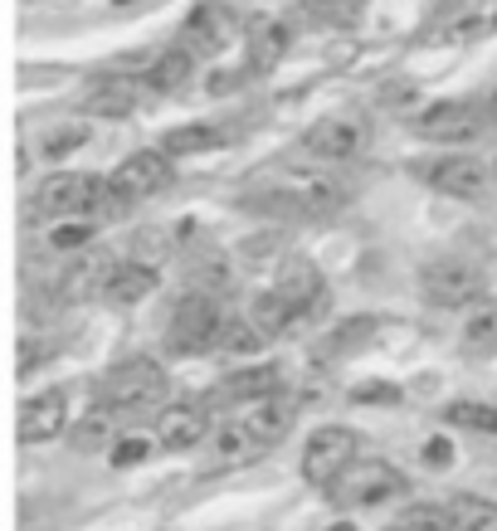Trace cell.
Segmentation results:
<instances>
[{"label":"cell","instance_id":"1","mask_svg":"<svg viewBox=\"0 0 497 531\" xmlns=\"http://www.w3.org/2000/svg\"><path fill=\"white\" fill-rule=\"evenodd\" d=\"M103 405L113 415H156V405H166V371L147 356L122 361L103 376Z\"/></svg>","mask_w":497,"mask_h":531},{"label":"cell","instance_id":"28","mask_svg":"<svg viewBox=\"0 0 497 531\" xmlns=\"http://www.w3.org/2000/svg\"><path fill=\"white\" fill-rule=\"evenodd\" d=\"M108 273H113V264L103 254H83V264L64 278V298H88L93 288H108Z\"/></svg>","mask_w":497,"mask_h":531},{"label":"cell","instance_id":"41","mask_svg":"<svg viewBox=\"0 0 497 531\" xmlns=\"http://www.w3.org/2000/svg\"><path fill=\"white\" fill-rule=\"evenodd\" d=\"M493 171H497V166H493Z\"/></svg>","mask_w":497,"mask_h":531},{"label":"cell","instance_id":"21","mask_svg":"<svg viewBox=\"0 0 497 531\" xmlns=\"http://www.w3.org/2000/svg\"><path fill=\"white\" fill-rule=\"evenodd\" d=\"M254 327H259L268 342H273V337H298V332L307 327V317L288 303L278 288H273V293H264V298L254 303Z\"/></svg>","mask_w":497,"mask_h":531},{"label":"cell","instance_id":"11","mask_svg":"<svg viewBox=\"0 0 497 531\" xmlns=\"http://www.w3.org/2000/svg\"><path fill=\"white\" fill-rule=\"evenodd\" d=\"M210 439V400H181L156 415V444L161 449H195Z\"/></svg>","mask_w":497,"mask_h":531},{"label":"cell","instance_id":"30","mask_svg":"<svg viewBox=\"0 0 497 531\" xmlns=\"http://www.w3.org/2000/svg\"><path fill=\"white\" fill-rule=\"evenodd\" d=\"M444 419L454 429H473V434H497V405H478V400H454Z\"/></svg>","mask_w":497,"mask_h":531},{"label":"cell","instance_id":"39","mask_svg":"<svg viewBox=\"0 0 497 531\" xmlns=\"http://www.w3.org/2000/svg\"><path fill=\"white\" fill-rule=\"evenodd\" d=\"M332 531H356V522H337V527H332Z\"/></svg>","mask_w":497,"mask_h":531},{"label":"cell","instance_id":"23","mask_svg":"<svg viewBox=\"0 0 497 531\" xmlns=\"http://www.w3.org/2000/svg\"><path fill=\"white\" fill-rule=\"evenodd\" d=\"M191 74H195V54L186 49V44H176V49H161V54L152 59L147 88H152V93H171V88H181Z\"/></svg>","mask_w":497,"mask_h":531},{"label":"cell","instance_id":"12","mask_svg":"<svg viewBox=\"0 0 497 531\" xmlns=\"http://www.w3.org/2000/svg\"><path fill=\"white\" fill-rule=\"evenodd\" d=\"M230 39H234V15L220 0H200L191 10V20L181 25V44L191 54H220Z\"/></svg>","mask_w":497,"mask_h":531},{"label":"cell","instance_id":"26","mask_svg":"<svg viewBox=\"0 0 497 531\" xmlns=\"http://www.w3.org/2000/svg\"><path fill=\"white\" fill-rule=\"evenodd\" d=\"M225 137L215 132V127H205V122H195V127H176V132H166L161 137V152L166 156H200L210 152V147H220Z\"/></svg>","mask_w":497,"mask_h":531},{"label":"cell","instance_id":"29","mask_svg":"<svg viewBox=\"0 0 497 531\" xmlns=\"http://www.w3.org/2000/svg\"><path fill=\"white\" fill-rule=\"evenodd\" d=\"M113 410L108 405H98V410H88V415L74 424V449H103V444H113Z\"/></svg>","mask_w":497,"mask_h":531},{"label":"cell","instance_id":"3","mask_svg":"<svg viewBox=\"0 0 497 531\" xmlns=\"http://www.w3.org/2000/svg\"><path fill=\"white\" fill-rule=\"evenodd\" d=\"M483 293H488L483 268L463 254H444L420 268V298L434 307H478Z\"/></svg>","mask_w":497,"mask_h":531},{"label":"cell","instance_id":"5","mask_svg":"<svg viewBox=\"0 0 497 531\" xmlns=\"http://www.w3.org/2000/svg\"><path fill=\"white\" fill-rule=\"evenodd\" d=\"M273 205L322 220V215H337L346 205V186L332 181L327 171H288V176H278V186H273Z\"/></svg>","mask_w":497,"mask_h":531},{"label":"cell","instance_id":"22","mask_svg":"<svg viewBox=\"0 0 497 531\" xmlns=\"http://www.w3.org/2000/svg\"><path fill=\"white\" fill-rule=\"evenodd\" d=\"M463 351L468 356H497V298H483L478 307H468Z\"/></svg>","mask_w":497,"mask_h":531},{"label":"cell","instance_id":"38","mask_svg":"<svg viewBox=\"0 0 497 531\" xmlns=\"http://www.w3.org/2000/svg\"><path fill=\"white\" fill-rule=\"evenodd\" d=\"M424 463H429V468H449V463H454L449 439H429V444H424Z\"/></svg>","mask_w":497,"mask_h":531},{"label":"cell","instance_id":"13","mask_svg":"<svg viewBox=\"0 0 497 531\" xmlns=\"http://www.w3.org/2000/svg\"><path fill=\"white\" fill-rule=\"evenodd\" d=\"M69 424V405H64V390H44V395H30L20 405V444H49L59 439Z\"/></svg>","mask_w":497,"mask_h":531},{"label":"cell","instance_id":"8","mask_svg":"<svg viewBox=\"0 0 497 531\" xmlns=\"http://www.w3.org/2000/svg\"><path fill=\"white\" fill-rule=\"evenodd\" d=\"M483 122H488V113L478 103L444 98V103L420 113V137H429V142H473V137H483Z\"/></svg>","mask_w":497,"mask_h":531},{"label":"cell","instance_id":"33","mask_svg":"<svg viewBox=\"0 0 497 531\" xmlns=\"http://www.w3.org/2000/svg\"><path fill=\"white\" fill-rule=\"evenodd\" d=\"M83 142H88V127L83 122H59V127H49V137L39 142V152L49 156V161H59V156L78 152Z\"/></svg>","mask_w":497,"mask_h":531},{"label":"cell","instance_id":"25","mask_svg":"<svg viewBox=\"0 0 497 531\" xmlns=\"http://www.w3.org/2000/svg\"><path fill=\"white\" fill-rule=\"evenodd\" d=\"M385 531H459V522H454V512H449V507L415 502V507H405V512H400Z\"/></svg>","mask_w":497,"mask_h":531},{"label":"cell","instance_id":"18","mask_svg":"<svg viewBox=\"0 0 497 531\" xmlns=\"http://www.w3.org/2000/svg\"><path fill=\"white\" fill-rule=\"evenodd\" d=\"M259 454H264V444L244 429V419H230V424H220L210 434V463L215 468H244V463H254Z\"/></svg>","mask_w":497,"mask_h":531},{"label":"cell","instance_id":"27","mask_svg":"<svg viewBox=\"0 0 497 531\" xmlns=\"http://www.w3.org/2000/svg\"><path fill=\"white\" fill-rule=\"evenodd\" d=\"M449 512H454L459 531H497V502H488V497L463 493L449 502Z\"/></svg>","mask_w":497,"mask_h":531},{"label":"cell","instance_id":"35","mask_svg":"<svg viewBox=\"0 0 497 531\" xmlns=\"http://www.w3.org/2000/svg\"><path fill=\"white\" fill-rule=\"evenodd\" d=\"M351 400L356 405H400V390L385 380H361V385H351Z\"/></svg>","mask_w":497,"mask_h":531},{"label":"cell","instance_id":"14","mask_svg":"<svg viewBox=\"0 0 497 531\" xmlns=\"http://www.w3.org/2000/svg\"><path fill=\"white\" fill-rule=\"evenodd\" d=\"M283 390V371L278 366H234L230 376L215 385L210 405H254Z\"/></svg>","mask_w":497,"mask_h":531},{"label":"cell","instance_id":"7","mask_svg":"<svg viewBox=\"0 0 497 531\" xmlns=\"http://www.w3.org/2000/svg\"><path fill=\"white\" fill-rule=\"evenodd\" d=\"M366 117L356 113H332L322 117V122H312L303 132V147L312 156H322V161H351V156L366 147Z\"/></svg>","mask_w":497,"mask_h":531},{"label":"cell","instance_id":"40","mask_svg":"<svg viewBox=\"0 0 497 531\" xmlns=\"http://www.w3.org/2000/svg\"><path fill=\"white\" fill-rule=\"evenodd\" d=\"M493 122H497V88H493Z\"/></svg>","mask_w":497,"mask_h":531},{"label":"cell","instance_id":"2","mask_svg":"<svg viewBox=\"0 0 497 531\" xmlns=\"http://www.w3.org/2000/svg\"><path fill=\"white\" fill-rule=\"evenodd\" d=\"M405 488H410V478L395 463H385V458H356L342 478L327 488V497L342 512H366V507H385L390 497H405Z\"/></svg>","mask_w":497,"mask_h":531},{"label":"cell","instance_id":"15","mask_svg":"<svg viewBox=\"0 0 497 531\" xmlns=\"http://www.w3.org/2000/svg\"><path fill=\"white\" fill-rule=\"evenodd\" d=\"M244 429L259 439V444H283L288 439V429H293V419H298V400L293 395H268V400H254V405H244Z\"/></svg>","mask_w":497,"mask_h":531},{"label":"cell","instance_id":"32","mask_svg":"<svg viewBox=\"0 0 497 531\" xmlns=\"http://www.w3.org/2000/svg\"><path fill=\"white\" fill-rule=\"evenodd\" d=\"M283 44H288V30H283V25H254V44H249L254 69L278 64V59H283Z\"/></svg>","mask_w":497,"mask_h":531},{"label":"cell","instance_id":"10","mask_svg":"<svg viewBox=\"0 0 497 531\" xmlns=\"http://www.w3.org/2000/svg\"><path fill=\"white\" fill-rule=\"evenodd\" d=\"M415 171L439 195H454V200H483V190H488V166L473 156H439V161H420Z\"/></svg>","mask_w":497,"mask_h":531},{"label":"cell","instance_id":"16","mask_svg":"<svg viewBox=\"0 0 497 531\" xmlns=\"http://www.w3.org/2000/svg\"><path fill=\"white\" fill-rule=\"evenodd\" d=\"M278 293L307 317V327L327 312V278L312 264H288V273L278 278Z\"/></svg>","mask_w":497,"mask_h":531},{"label":"cell","instance_id":"19","mask_svg":"<svg viewBox=\"0 0 497 531\" xmlns=\"http://www.w3.org/2000/svg\"><path fill=\"white\" fill-rule=\"evenodd\" d=\"M152 288H156V268L137 264V259H122V264H113V273H108L103 298L117 307H137L142 298H152Z\"/></svg>","mask_w":497,"mask_h":531},{"label":"cell","instance_id":"4","mask_svg":"<svg viewBox=\"0 0 497 531\" xmlns=\"http://www.w3.org/2000/svg\"><path fill=\"white\" fill-rule=\"evenodd\" d=\"M225 307L220 298H210V293H186L176 312H171V327H166V342L171 351H181V356H195V351H210V346H220L225 337Z\"/></svg>","mask_w":497,"mask_h":531},{"label":"cell","instance_id":"31","mask_svg":"<svg viewBox=\"0 0 497 531\" xmlns=\"http://www.w3.org/2000/svg\"><path fill=\"white\" fill-rule=\"evenodd\" d=\"M264 332H259V327H254V322H239V317H230V322H225V337H220V351H225V356H259V351H264Z\"/></svg>","mask_w":497,"mask_h":531},{"label":"cell","instance_id":"37","mask_svg":"<svg viewBox=\"0 0 497 531\" xmlns=\"http://www.w3.org/2000/svg\"><path fill=\"white\" fill-rule=\"evenodd\" d=\"M239 254H244L249 264H268V259H278V254H283V239H278V234H273V239H268V234L244 239V244H239Z\"/></svg>","mask_w":497,"mask_h":531},{"label":"cell","instance_id":"36","mask_svg":"<svg viewBox=\"0 0 497 531\" xmlns=\"http://www.w3.org/2000/svg\"><path fill=\"white\" fill-rule=\"evenodd\" d=\"M147 454H152V439H147V434H127V439H117V444H113V463H117V468H132V463H142Z\"/></svg>","mask_w":497,"mask_h":531},{"label":"cell","instance_id":"9","mask_svg":"<svg viewBox=\"0 0 497 531\" xmlns=\"http://www.w3.org/2000/svg\"><path fill=\"white\" fill-rule=\"evenodd\" d=\"M108 181H113V190L127 200V205L152 200V195H161V190L171 186V156L166 152H132Z\"/></svg>","mask_w":497,"mask_h":531},{"label":"cell","instance_id":"24","mask_svg":"<svg viewBox=\"0 0 497 531\" xmlns=\"http://www.w3.org/2000/svg\"><path fill=\"white\" fill-rule=\"evenodd\" d=\"M376 317H356V322H346V327H332L322 342H317V361H337L346 351H361L366 342H376Z\"/></svg>","mask_w":497,"mask_h":531},{"label":"cell","instance_id":"34","mask_svg":"<svg viewBox=\"0 0 497 531\" xmlns=\"http://www.w3.org/2000/svg\"><path fill=\"white\" fill-rule=\"evenodd\" d=\"M88 239H93V220H69V225L49 229V244L54 249H83Z\"/></svg>","mask_w":497,"mask_h":531},{"label":"cell","instance_id":"6","mask_svg":"<svg viewBox=\"0 0 497 531\" xmlns=\"http://www.w3.org/2000/svg\"><path fill=\"white\" fill-rule=\"evenodd\" d=\"M356 434L351 429H342V424H327V429H317L312 439H307V449H303V478L307 483H317L322 493L342 478L346 468L356 463Z\"/></svg>","mask_w":497,"mask_h":531},{"label":"cell","instance_id":"17","mask_svg":"<svg viewBox=\"0 0 497 531\" xmlns=\"http://www.w3.org/2000/svg\"><path fill=\"white\" fill-rule=\"evenodd\" d=\"M137 108V83L122 74H108V78H93L88 88H83V113L88 117H108V122H117V117H127Z\"/></svg>","mask_w":497,"mask_h":531},{"label":"cell","instance_id":"20","mask_svg":"<svg viewBox=\"0 0 497 531\" xmlns=\"http://www.w3.org/2000/svg\"><path fill=\"white\" fill-rule=\"evenodd\" d=\"M83 181L78 171H54L39 181V195H35V210L39 215H74L78 220V205H83Z\"/></svg>","mask_w":497,"mask_h":531}]
</instances>
